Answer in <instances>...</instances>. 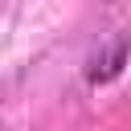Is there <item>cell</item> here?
Instances as JSON below:
<instances>
[{"instance_id": "6da1fadb", "label": "cell", "mask_w": 131, "mask_h": 131, "mask_svg": "<svg viewBox=\"0 0 131 131\" xmlns=\"http://www.w3.org/2000/svg\"><path fill=\"white\" fill-rule=\"evenodd\" d=\"M127 57H131V45H127V41H115L102 57H94V61H90L86 78H90L94 86H98V82H111V78H119V74H123V61H127Z\"/></svg>"}]
</instances>
